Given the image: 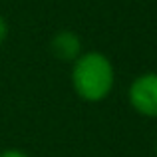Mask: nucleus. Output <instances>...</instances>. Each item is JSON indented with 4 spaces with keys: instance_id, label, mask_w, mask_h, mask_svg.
<instances>
[{
    "instance_id": "nucleus-1",
    "label": "nucleus",
    "mask_w": 157,
    "mask_h": 157,
    "mask_svg": "<svg viewBox=\"0 0 157 157\" xmlns=\"http://www.w3.org/2000/svg\"><path fill=\"white\" fill-rule=\"evenodd\" d=\"M72 88L84 101L98 104L111 94L115 70L111 60L98 50L82 52L72 62Z\"/></svg>"
},
{
    "instance_id": "nucleus-2",
    "label": "nucleus",
    "mask_w": 157,
    "mask_h": 157,
    "mask_svg": "<svg viewBox=\"0 0 157 157\" xmlns=\"http://www.w3.org/2000/svg\"><path fill=\"white\" fill-rule=\"evenodd\" d=\"M129 105L143 117H157V72L133 78L127 90Z\"/></svg>"
},
{
    "instance_id": "nucleus-3",
    "label": "nucleus",
    "mask_w": 157,
    "mask_h": 157,
    "mask_svg": "<svg viewBox=\"0 0 157 157\" xmlns=\"http://www.w3.org/2000/svg\"><path fill=\"white\" fill-rule=\"evenodd\" d=\"M50 50L58 60H68L74 62L82 54V42L76 32L72 30H62L58 32L50 42Z\"/></svg>"
},
{
    "instance_id": "nucleus-4",
    "label": "nucleus",
    "mask_w": 157,
    "mask_h": 157,
    "mask_svg": "<svg viewBox=\"0 0 157 157\" xmlns=\"http://www.w3.org/2000/svg\"><path fill=\"white\" fill-rule=\"evenodd\" d=\"M0 157H30V155L20 151V149H4L2 153H0Z\"/></svg>"
},
{
    "instance_id": "nucleus-5",
    "label": "nucleus",
    "mask_w": 157,
    "mask_h": 157,
    "mask_svg": "<svg viewBox=\"0 0 157 157\" xmlns=\"http://www.w3.org/2000/svg\"><path fill=\"white\" fill-rule=\"evenodd\" d=\"M6 36H8V24L4 20V16H0V44L6 40Z\"/></svg>"
}]
</instances>
